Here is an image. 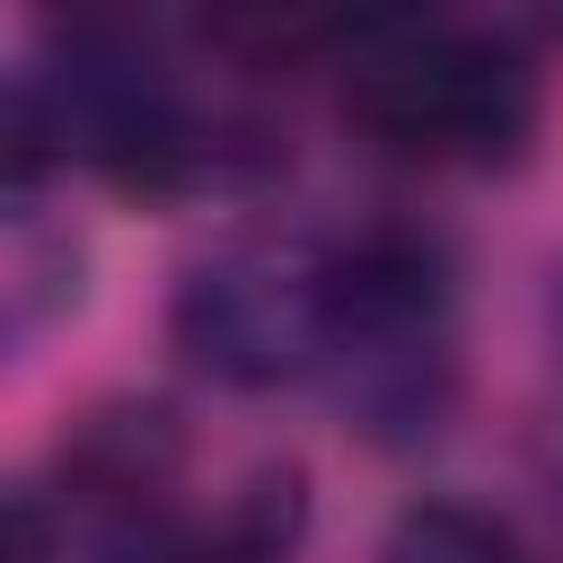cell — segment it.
I'll list each match as a JSON object with an SVG mask.
<instances>
[{
	"instance_id": "6da1fadb",
	"label": "cell",
	"mask_w": 563,
	"mask_h": 563,
	"mask_svg": "<svg viewBox=\"0 0 563 563\" xmlns=\"http://www.w3.org/2000/svg\"><path fill=\"white\" fill-rule=\"evenodd\" d=\"M352 53V114L431 167H510L537 132V79L501 35L449 18V0H334Z\"/></svg>"
},
{
	"instance_id": "7a4b0ae2",
	"label": "cell",
	"mask_w": 563,
	"mask_h": 563,
	"mask_svg": "<svg viewBox=\"0 0 563 563\" xmlns=\"http://www.w3.org/2000/svg\"><path fill=\"white\" fill-rule=\"evenodd\" d=\"M176 343L220 387H290L334 352V255L220 246L176 282Z\"/></svg>"
},
{
	"instance_id": "3957f363",
	"label": "cell",
	"mask_w": 563,
	"mask_h": 563,
	"mask_svg": "<svg viewBox=\"0 0 563 563\" xmlns=\"http://www.w3.org/2000/svg\"><path fill=\"white\" fill-rule=\"evenodd\" d=\"M378 563H528V545L510 537V519H493L475 501H413L387 528Z\"/></svg>"
},
{
	"instance_id": "277c9868",
	"label": "cell",
	"mask_w": 563,
	"mask_h": 563,
	"mask_svg": "<svg viewBox=\"0 0 563 563\" xmlns=\"http://www.w3.org/2000/svg\"><path fill=\"white\" fill-rule=\"evenodd\" d=\"M202 26L238 62H290L325 35V0H202Z\"/></svg>"
}]
</instances>
